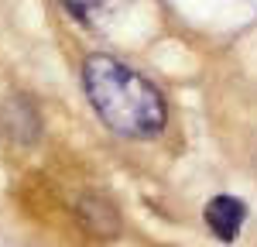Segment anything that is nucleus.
<instances>
[{
    "label": "nucleus",
    "mask_w": 257,
    "mask_h": 247,
    "mask_svg": "<svg viewBox=\"0 0 257 247\" xmlns=\"http://www.w3.org/2000/svg\"><path fill=\"white\" fill-rule=\"evenodd\" d=\"M82 82L99 120L123 138H155L165 127V100L138 69L113 55H89Z\"/></svg>",
    "instance_id": "1"
},
{
    "label": "nucleus",
    "mask_w": 257,
    "mask_h": 247,
    "mask_svg": "<svg viewBox=\"0 0 257 247\" xmlns=\"http://www.w3.org/2000/svg\"><path fill=\"white\" fill-rule=\"evenodd\" d=\"M243 216H247V206L233 196H216L206 206V223L219 240H233L240 233V226H243Z\"/></svg>",
    "instance_id": "2"
},
{
    "label": "nucleus",
    "mask_w": 257,
    "mask_h": 247,
    "mask_svg": "<svg viewBox=\"0 0 257 247\" xmlns=\"http://www.w3.org/2000/svg\"><path fill=\"white\" fill-rule=\"evenodd\" d=\"M76 213H79L82 226H86L93 237H113L120 230V220H117V213H113V206L96 199V196H86V199L76 206Z\"/></svg>",
    "instance_id": "3"
},
{
    "label": "nucleus",
    "mask_w": 257,
    "mask_h": 247,
    "mask_svg": "<svg viewBox=\"0 0 257 247\" xmlns=\"http://www.w3.org/2000/svg\"><path fill=\"white\" fill-rule=\"evenodd\" d=\"M62 7L82 24H103V21L117 18L123 7H131L134 0H59Z\"/></svg>",
    "instance_id": "4"
}]
</instances>
